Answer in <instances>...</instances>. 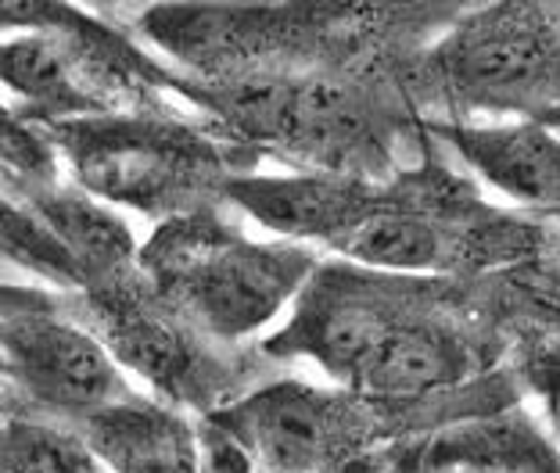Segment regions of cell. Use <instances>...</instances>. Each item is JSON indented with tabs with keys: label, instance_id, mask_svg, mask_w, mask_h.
<instances>
[{
	"label": "cell",
	"instance_id": "cell-1",
	"mask_svg": "<svg viewBox=\"0 0 560 473\" xmlns=\"http://www.w3.org/2000/svg\"><path fill=\"white\" fill-rule=\"evenodd\" d=\"M266 359H310L346 391L424 402L486 380L500 341L470 280L399 276L320 262L284 327L259 341Z\"/></svg>",
	"mask_w": 560,
	"mask_h": 473
},
{
	"label": "cell",
	"instance_id": "cell-2",
	"mask_svg": "<svg viewBox=\"0 0 560 473\" xmlns=\"http://www.w3.org/2000/svg\"><path fill=\"white\" fill-rule=\"evenodd\" d=\"M402 66L406 58L226 83L184 75V100L201 122L256 158L273 155L299 165V173L388 184L410 169L406 147L424 151L431 140Z\"/></svg>",
	"mask_w": 560,
	"mask_h": 473
},
{
	"label": "cell",
	"instance_id": "cell-3",
	"mask_svg": "<svg viewBox=\"0 0 560 473\" xmlns=\"http://www.w3.org/2000/svg\"><path fill=\"white\" fill-rule=\"evenodd\" d=\"M470 4H151L133 29L190 80L226 83L424 50Z\"/></svg>",
	"mask_w": 560,
	"mask_h": 473
},
{
	"label": "cell",
	"instance_id": "cell-4",
	"mask_svg": "<svg viewBox=\"0 0 560 473\" xmlns=\"http://www.w3.org/2000/svg\"><path fill=\"white\" fill-rule=\"evenodd\" d=\"M560 251L550 223L503 212L428 151L381 184L374 212L335 255L366 270L435 280H481Z\"/></svg>",
	"mask_w": 560,
	"mask_h": 473
},
{
	"label": "cell",
	"instance_id": "cell-5",
	"mask_svg": "<svg viewBox=\"0 0 560 473\" xmlns=\"http://www.w3.org/2000/svg\"><path fill=\"white\" fill-rule=\"evenodd\" d=\"M44 126L75 187L159 223L226 209V187L259 165L184 111H122Z\"/></svg>",
	"mask_w": 560,
	"mask_h": 473
},
{
	"label": "cell",
	"instance_id": "cell-6",
	"mask_svg": "<svg viewBox=\"0 0 560 473\" xmlns=\"http://www.w3.org/2000/svg\"><path fill=\"white\" fill-rule=\"evenodd\" d=\"M406 91L428 119L445 111L560 122V4H470L439 40L402 66ZM431 122V119H428Z\"/></svg>",
	"mask_w": 560,
	"mask_h": 473
},
{
	"label": "cell",
	"instance_id": "cell-7",
	"mask_svg": "<svg viewBox=\"0 0 560 473\" xmlns=\"http://www.w3.org/2000/svg\"><path fill=\"white\" fill-rule=\"evenodd\" d=\"M320 262L305 245L252 240L223 209L159 223L137 259L176 312L226 344H245L295 305Z\"/></svg>",
	"mask_w": 560,
	"mask_h": 473
},
{
	"label": "cell",
	"instance_id": "cell-8",
	"mask_svg": "<svg viewBox=\"0 0 560 473\" xmlns=\"http://www.w3.org/2000/svg\"><path fill=\"white\" fill-rule=\"evenodd\" d=\"M66 305L101 338L112 359L184 413L215 416L273 380V359H266L259 344L209 338L148 284L140 265L101 287L66 294Z\"/></svg>",
	"mask_w": 560,
	"mask_h": 473
},
{
	"label": "cell",
	"instance_id": "cell-9",
	"mask_svg": "<svg viewBox=\"0 0 560 473\" xmlns=\"http://www.w3.org/2000/svg\"><path fill=\"white\" fill-rule=\"evenodd\" d=\"M4 413L75 427L97 409L130 399L122 366L66 305V294L4 287Z\"/></svg>",
	"mask_w": 560,
	"mask_h": 473
},
{
	"label": "cell",
	"instance_id": "cell-10",
	"mask_svg": "<svg viewBox=\"0 0 560 473\" xmlns=\"http://www.w3.org/2000/svg\"><path fill=\"white\" fill-rule=\"evenodd\" d=\"M381 184L335 173H245L226 187V204L291 245L338 251L374 212Z\"/></svg>",
	"mask_w": 560,
	"mask_h": 473
},
{
	"label": "cell",
	"instance_id": "cell-11",
	"mask_svg": "<svg viewBox=\"0 0 560 473\" xmlns=\"http://www.w3.org/2000/svg\"><path fill=\"white\" fill-rule=\"evenodd\" d=\"M492 190L539 212H560V137L542 122H428Z\"/></svg>",
	"mask_w": 560,
	"mask_h": 473
},
{
	"label": "cell",
	"instance_id": "cell-12",
	"mask_svg": "<svg viewBox=\"0 0 560 473\" xmlns=\"http://www.w3.org/2000/svg\"><path fill=\"white\" fill-rule=\"evenodd\" d=\"M108 473H198V424L162 399L130 394L72 427Z\"/></svg>",
	"mask_w": 560,
	"mask_h": 473
},
{
	"label": "cell",
	"instance_id": "cell-13",
	"mask_svg": "<svg viewBox=\"0 0 560 473\" xmlns=\"http://www.w3.org/2000/svg\"><path fill=\"white\" fill-rule=\"evenodd\" d=\"M11 201L33 209L61 237V245L80 262V270L86 276V291L137 270L140 245L130 223L116 209H108L101 198L86 194L83 187L58 184L50 190H40V194L11 198Z\"/></svg>",
	"mask_w": 560,
	"mask_h": 473
},
{
	"label": "cell",
	"instance_id": "cell-14",
	"mask_svg": "<svg viewBox=\"0 0 560 473\" xmlns=\"http://www.w3.org/2000/svg\"><path fill=\"white\" fill-rule=\"evenodd\" d=\"M0 75H4L8 94L22 100L11 108L22 111L25 119L69 122L97 115V108L75 86L58 40L47 33H11L0 47Z\"/></svg>",
	"mask_w": 560,
	"mask_h": 473
},
{
	"label": "cell",
	"instance_id": "cell-15",
	"mask_svg": "<svg viewBox=\"0 0 560 473\" xmlns=\"http://www.w3.org/2000/svg\"><path fill=\"white\" fill-rule=\"evenodd\" d=\"M4 259L19 270L40 276L58 294H83L86 276L72 251L40 215L25 204L4 198Z\"/></svg>",
	"mask_w": 560,
	"mask_h": 473
},
{
	"label": "cell",
	"instance_id": "cell-16",
	"mask_svg": "<svg viewBox=\"0 0 560 473\" xmlns=\"http://www.w3.org/2000/svg\"><path fill=\"white\" fill-rule=\"evenodd\" d=\"M4 473H108L66 424L11 416L4 427Z\"/></svg>",
	"mask_w": 560,
	"mask_h": 473
},
{
	"label": "cell",
	"instance_id": "cell-17",
	"mask_svg": "<svg viewBox=\"0 0 560 473\" xmlns=\"http://www.w3.org/2000/svg\"><path fill=\"white\" fill-rule=\"evenodd\" d=\"M0 151H4V198H30L50 190L61 180V151L50 140L47 126L36 119H25L22 111L4 108V140H0Z\"/></svg>",
	"mask_w": 560,
	"mask_h": 473
},
{
	"label": "cell",
	"instance_id": "cell-18",
	"mask_svg": "<svg viewBox=\"0 0 560 473\" xmlns=\"http://www.w3.org/2000/svg\"><path fill=\"white\" fill-rule=\"evenodd\" d=\"M198 473H259L256 459L212 416L198 419Z\"/></svg>",
	"mask_w": 560,
	"mask_h": 473
},
{
	"label": "cell",
	"instance_id": "cell-19",
	"mask_svg": "<svg viewBox=\"0 0 560 473\" xmlns=\"http://www.w3.org/2000/svg\"><path fill=\"white\" fill-rule=\"evenodd\" d=\"M536 388L546 394V402H550V416H553V424H557V430H560V374L546 377L542 383H536Z\"/></svg>",
	"mask_w": 560,
	"mask_h": 473
}]
</instances>
